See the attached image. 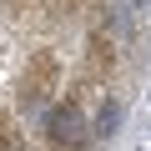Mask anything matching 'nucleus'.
Masks as SVG:
<instances>
[{"label": "nucleus", "instance_id": "f03ea898", "mask_svg": "<svg viewBox=\"0 0 151 151\" xmlns=\"http://www.w3.org/2000/svg\"><path fill=\"white\" fill-rule=\"evenodd\" d=\"M121 116H126V106H121L116 96H106V101H101V111H96V121H91V136L111 141V136L121 131Z\"/></svg>", "mask_w": 151, "mask_h": 151}, {"label": "nucleus", "instance_id": "f257e3e1", "mask_svg": "<svg viewBox=\"0 0 151 151\" xmlns=\"http://www.w3.org/2000/svg\"><path fill=\"white\" fill-rule=\"evenodd\" d=\"M45 141H50L55 151H81V146L96 141V136H91V126L81 121V111H76L70 101H60V106L45 111Z\"/></svg>", "mask_w": 151, "mask_h": 151}]
</instances>
